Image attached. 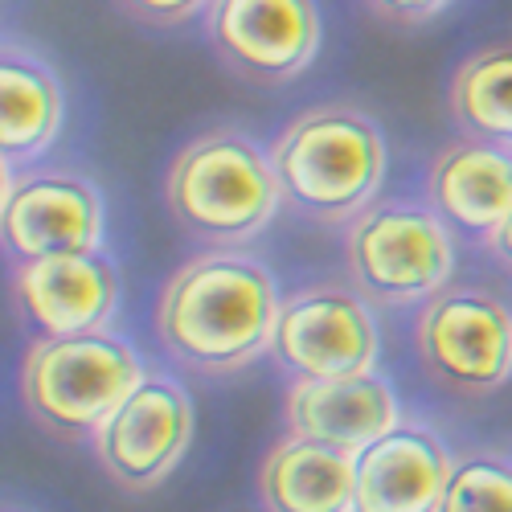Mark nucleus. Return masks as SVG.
Returning <instances> with one entry per match:
<instances>
[{
  "label": "nucleus",
  "instance_id": "nucleus-1",
  "mask_svg": "<svg viewBox=\"0 0 512 512\" xmlns=\"http://www.w3.org/2000/svg\"><path fill=\"white\" fill-rule=\"evenodd\" d=\"M279 312V283L254 254L205 250L160 287L156 336L185 369L226 377L271 353Z\"/></svg>",
  "mask_w": 512,
  "mask_h": 512
},
{
  "label": "nucleus",
  "instance_id": "nucleus-2",
  "mask_svg": "<svg viewBox=\"0 0 512 512\" xmlns=\"http://www.w3.org/2000/svg\"><path fill=\"white\" fill-rule=\"evenodd\" d=\"M283 205L312 222H353L386 181V136L353 103H320L295 115L267 148Z\"/></svg>",
  "mask_w": 512,
  "mask_h": 512
},
{
  "label": "nucleus",
  "instance_id": "nucleus-3",
  "mask_svg": "<svg viewBox=\"0 0 512 512\" xmlns=\"http://www.w3.org/2000/svg\"><path fill=\"white\" fill-rule=\"evenodd\" d=\"M164 205L189 238L213 250H238L275 222L283 189L271 152L238 127H213L173 156Z\"/></svg>",
  "mask_w": 512,
  "mask_h": 512
},
{
  "label": "nucleus",
  "instance_id": "nucleus-4",
  "mask_svg": "<svg viewBox=\"0 0 512 512\" xmlns=\"http://www.w3.org/2000/svg\"><path fill=\"white\" fill-rule=\"evenodd\" d=\"M144 377L140 353L107 328L37 336L21 357V406L41 431L66 443L95 439Z\"/></svg>",
  "mask_w": 512,
  "mask_h": 512
},
{
  "label": "nucleus",
  "instance_id": "nucleus-5",
  "mask_svg": "<svg viewBox=\"0 0 512 512\" xmlns=\"http://www.w3.org/2000/svg\"><path fill=\"white\" fill-rule=\"evenodd\" d=\"M345 259L353 287L377 308L435 300L455 275V230L426 201H373L349 222Z\"/></svg>",
  "mask_w": 512,
  "mask_h": 512
},
{
  "label": "nucleus",
  "instance_id": "nucleus-6",
  "mask_svg": "<svg viewBox=\"0 0 512 512\" xmlns=\"http://www.w3.org/2000/svg\"><path fill=\"white\" fill-rule=\"evenodd\" d=\"M414 349L451 394H496L512 377V308L488 287H447L422 304Z\"/></svg>",
  "mask_w": 512,
  "mask_h": 512
},
{
  "label": "nucleus",
  "instance_id": "nucleus-7",
  "mask_svg": "<svg viewBox=\"0 0 512 512\" xmlns=\"http://www.w3.org/2000/svg\"><path fill=\"white\" fill-rule=\"evenodd\" d=\"M381 353L377 320L357 287L308 283L283 300L271 357L291 381L373 373Z\"/></svg>",
  "mask_w": 512,
  "mask_h": 512
},
{
  "label": "nucleus",
  "instance_id": "nucleus-8",
  "mask_svg": "<svg viewBox=\"0 0 512 512\" xmlns=\"http://www.w3.org/2000/svg\"><path fill=\"white\" fill-rule=\"evenodd\" d=\"M0 238L13 263L103 250V193L70 168H0Z\"/></svg>",
  "mask_w": 512,
  "mask_h": 512
},
{
  "label": "nucleus",
  "instance_id": "nucleus-9",
  "mask_svg": "<svg viewBox=\"0 0 512 512\" xmlns=\"http://www.w3.org/2000/svg\"><path fill=\"white\" fill-rule=\"evenodd\" d=\"M193 426V398L181 381L148 373L91 443L99 467L123 492H152L189 455Z\"/></svg>",
  "mask_w": 512,
  "mask_h": 512
},
{
  "label": "nucleus",
  "instance_id": "nucleus-10",
  "mask_svg": "<svg viewBox=\"0 0 512 512\" xmlns=\"http://www.w3.org/2000/svg\"><path fill=\"white\" fill-rule=\"evenodd\" d=\"M205 37L230 74L283 87L316 62L324 25L316 0H213Z\"/></svg>",
  "mask_w": 512,
  "mask_h": 512
},
{
  "label": "nucleus",
  "instance_id": "nucleus-11",
  "mask_svg": "<svg viewBox=\"0 0 512 512\" xmlns=\"http://www.w3.org/2000/svg\"><path fill=\"white\" fill-rule=\"evenodd\" d=\"M13 308L41 336L103 332L119 308V271L103 250L25 259L9 267Z\"/></svg>",
  "mask_w": 512,
  "mask_h": 512
},
{
  "label": "nucleus",
  "instance_id": "nucleus-12",
  "mask_svg": "<svg viewBox=\"0 0 512 512\" xmlns=\"http://www.w3.org/2000/svg\"><path fill=\"white\" fill-rule=\"evenodd\" d=\"M455 459L422 422H398L357 455V512H439Z\"/></svg>",
  "mask_w": 512,
  "mask_h": 512
},
{
  "label": "nucleus",
  "instance_id": "nucleus-13",
  "mask_svg": "<svg viewBox=\"0 0 512 512\" xmlns=\"http://www.w3.org/2000/svg\"><path fill=\"white\" fill-rule=\"evenodd\" d=\"M283 414H287V435L316 439L349 455H361L369 443L390 435L402 422L390 381L377 373L291 381Z\"/></svg>",
  "mask_w": 512,
  "mask_h": 512
},
{
  "label": "nucleus",
  "instance_id": "nucleus-14",
  "mask_svg": "<svg viewBox=\"0 0 512 512\" xmlns=\"http://www.w3.org/2000/svg\"><path fill=\"white\" fill-rule=\"evenodd\" d=\"M426 205L455 234L492 238L512 213V144L463 136L451 140L426 173Z\"/></svg>",
  "mask_w": 512,
  "mask_h": 512
},
{
  "label": "nucleus",
  "instance_id": "nucleus-15",
  "mask_svg": "<svg viewBox=\"0 0 512 512\" xmlns=\"http://www.w3.org/2000/svg\"><path fill=\"white\" fill-rule=\"evenodd\" d=\"M267 512H357V455L287 435L259 467Z\"/></svg>",
  "mask_w": 512,
  "mask_h": 512
},
{
  "label": "nucleus",
  "instance_id": "nucleus-16",
  "mask_svg": "<svg viewBox=\"0 0 512 512\" xmlns=\"http://www.w3.org/2000/svg\"><path fill=\"white\" fill-rule=\"evenodd\" d=\"M66 119L62 78L21 46H5L0 58V168H17L50 152Z\"/></svg>",
  "mask_w": 512,
  "mask_h": 512
},
{
  "label": "nucleus",
  "instance_id": "nucleus-17",
  "mask_svg": "<svg viewBox=\"0 0 512 512\" xmlns=\"http://www.w3.org/2000/svg\"><path fill=\"white\" fill-rule=\"evenodd\" d=\"M447 107L467 136L512 144V46L467 54L451 74Z\"/></svg>",
  "mask_w": 512,
  "mask_h": 512
},
{
  "label": "nucleus",
  "instance_id": "nucleus-18",
  "mask_svg": "<svg viewBox=\"0 0 512 512\" xmlns=\"http://www.w3.org/2000/svg\"><path fill=\"white\" fill-rule=\"evenodd\" d=\"M439 512H512V463L500 455L459 459Z\"/></svg>",
  "mask_w": 512,
  "mask_h": 512
},
{
  "label": "nucleus",
  "instance_id": "nucleus-19",
  "mask_svg": "<svg viewBox=\"0 0 512 512\" xmlns=\"http://www.w3.org/2000/svg\"><path fill=\"white\" fill-rule=\"evenodd\" d=\"M115 5L136 17L144 25H156V29H173V25H185L193 21L197 13H205L213 0H115Z\"/></svg>",
  "mask_w": 512,
  "mask_h": 512
},
{
  "label": "nucleus",
  "instance_id": "nucleus-20",
  "mask_svg": "<svg viewBox=\"0 0 512 512\" xmlns=\"http://www.w3.org/2000/svg\"><path fill=\"white\" fill-rule=\"evenodd\" d=\"M361 5L369 13H377L381 21H390V25H426V21H435L443 9H451L455 0H361Z\"/></svg>",
  "mask_w": 512,
  "mask_h": 512
},
{
  "label": "nucleus",
  "instance_id": "nucleus-21",
  "mask_svg": "<svg viewBox=\"0 0 512 512\" xmlns=\"http://www.w3.org/2000/svg\"><path fill=\"white\" fill-rule=\"evenodd\" d=\"M484 246L492 250V259H496L504 271H512V213H508V218L500 222V230H496V234H492Z\"/></svg>",
  "mask_w": 512,
  "mask_h": 512
},
{
  "label": "nucleus",
  "instance_id": "nucleus-22",
  "mask_svg": "<svg viewBox=\"0 0 512 512\" xmlns=\"http://www.w3.org/2000/svg\"><path fill=\"white\" fill-rule=\"evenodd\" d=\"M9 512H17V508H9Z\"/></svg>",
  "mask_w": 512,
  "mask_h": 512
}]
</instances>
